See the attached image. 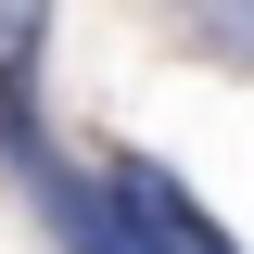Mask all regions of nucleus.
<instances>
[{
  "label": "nucleus",
  "instance_id": "2",
  "mask_svg": "<svg viewBox=\"0 0 254 254\" xmlns=\"http://www.w3.org/2000/svg\"><path fill=\"white\" fill-rule=\"evenodd\" d=\"M178 38L229 76H254V0H178Z\"/></svg>",
  "mask_w": 254,
  "mask_h": 254
},
{
  "label": "nucleus",
  "instance_id": "3",
  "mask_svg": "<svg viewBox=\"0 0 254 254\" xmlns=\"http://www.w3.org/2000/svg\"><path fill=\"white\" fill-rule=\"evenodd\" d=\"M51 51V0H0V76H38Z\"/></svg>",
  "mask_w": 254,
  "mask_h": 254
},
{
  "label": "nucleus",
  "instance_id": "1",
  "mask_svg": "<svg viewBox=\"0 0 254 254\" xmlns=\"http://www.w3.org/2000/svg\"><path fill=\"white\" fill-rule=\"evenodd\" d=\"M102 190L127 203V229H140L153 254H242V242H229V216H216L165 153H115V165H102Z\"/></svg>",
  "mask_w": 254,
  "mask_h": 254
}]
</instances>
